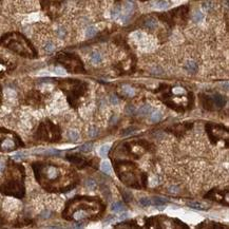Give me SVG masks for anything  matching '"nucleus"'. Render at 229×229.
Wrapping results in <instances>:
<instances>
[{
    "label": "nucleus",
    "mask_w": 229,
    "mask_h": 229,
    "mask_svg": "<svg viewBox=\"0 0 229 229\" xmlns=\"http://www.w3.org/2000/svg\"><path fill=\"white\" fill-rule=\"evenodd\" d=\"M133 12H134V4H133V2L127 1V2L124 4V7H121V15L118 17L121 23H127V22L130 20V18H131Z\"/></svg>",
    "instance_id": "1"
},
{
    "label": "nucleus",
    "mask_w": 229,
    "mask_h": 229,
    "mask_svg": "<svg viewBox=\"0 0 229 229\" xmlns=\"http://www.w3.org/2000/svg\"><path fill=\"white\" fill-rule=\"evenodd\" d=\"M100 169H101V171L104 172V173H106V174H112L111 164H110V162H108V161H104V162L101 163Z\"/></svg>",
    "instance_id": "2"
},
{
    "label": "nucleus",
    "mask_w": 229,
    "mask_h": 229,
    "mask_svg": "<svg viewBox=\"0 0 229 229\" xmlns=\"http://www.w3.org/2000/svg\"><path fill=\"white\" fill-rule=\"evenodd\" d=\"M121 93H123V95L127 96V97H132L134 95V90L131 87H129V86H125V87H123Z\"/></svg>",
    "instance_id": "3"
},
{
    "label": "nucleus",
    "mask_w": 229,
    "mask_h": 229,
    "mask_svg": "<svg viewBox=\"0 0 229 229\" xmlns=\"http://www.w3.org/2000/svg\"><path fill=\"white\" fill-rule=\"evenodd\" d=\"M91 61H92V64H100L101 55L99 54L98 52H93V53L91 54Z\"/></svg>",
    "instance_id": "4"
},
{
    "label": "nucleus",
    "mask_w": 229,
    "mask_h": 229,
    "mask_svg": "<svg viewBox=\"0 0 229 229\" xmlns=\"http://www.w3.org/2000/svg\"><path fill=\"white\" fill-rule=\"evenodd\" d=\"M112 211L113 212H121L124 209H125V207H124V205H123V203L121 202H116L114 203L113 205H112Z\"/></svg>",
    "instance_id": "5"
},
{
    "label": "nucleus",
    "mask_w": 229,
    "mask_h": 229,
    "mask_svg": "<svg viewBox=\"0 0 229 229\" xmlns=\"http://www.w3.org/2000/svg\"><path fill=\"white\" fill-rule=\"evenodd\" d=\"M96 33H97V29L95 27H93V25L89 27L87 30H86V36H87L88 38H91V37H93V36H95Z\"/></svg>",
    "instance_id": "6"
},
{
    "label": "nucleus",
    "mask_w": 229,
    "mask_h": 229,
    "mask_svg": "<svg viewBox=\"0 0 229 229\" xmlns=\"http://www.w3.org/2000/svg\"><path fill=\"white\" fill-rule=\"evenodd\" d=\"M68 136L73 142H77L78 139H79V133L76 130H70V131L68 132Z\"/></svg>",
    "instance_id": "7"
},
{
    "label": "nucleus",
    "mask_w": 229,
    "mask_h": 229,
    "mask_svg": "<svg viewBox=\"0 0 229 229\" xmlns=\"http://www.w3.org/2000/svg\"><path fill=\"white\" fill-rule=\"evenodd\" d=\"M163 118V114L161 112H153L151 115H150V121H153V123H157Z\"/></svg>",
    "instance_id": "8"
},
{
    "label": "nucleus",
    "mask_w": 229,
    "mask_h": 229,
    "mask_svg": "<svg viewBox=\"0 0 229 229\" xmlns=\"http://www.w3.org/2000/svg\"><path fill=\"white\" fill-rule=\"evenodd\" d=\"M109 150H110V146H109V145H104V146H101L100 148H99V150H98V153H99V155H100L101 157H104V156H107Z\"/></svg>",
    "instance_id": "9"
},
{
    "label": "nucleus",
    "mask_w": 229,
    "mask_h": 229,
    "mask_svg": "<svg viewBox=\"0 0 229 229\" xmlns=\"http://www.w3.org/2000/svg\"><path fill=\"white\" fill-rule=\"evenodd\" d=\"M121 5H116L114 7V10L112 11L111 17L113 19H117L118 17H119V15H121Z\"/></svg>",
    "instance_id": "10"
},
{
    "label": "nucleus",
    "mask_w": 229,
    "mask_h": 229,
    "mask_svg": "<svg viewBox=\"0 0 229 229\" xmlns=\"http://www.w3.org/2000/svg\"><path fill=\"white\" fill-rule=\"evenodd\" d=\"M168 7H169L168 2H167V1H165V0L158 1V2H156V3H155V7H156L157 10H165V9H167Z\"/></svg>",
    "instance_id": "11"
},
{
    "label": "nucleus",
    "mask_w": 229,
    "mask_h": 229,
    "mask_svg": "<svg viewBox=\"0 0 229 229\" xmlns=\"http://www.w3.org/2000/svg\"><path fill=\"white\" fill-rule=\"evenodd\" d=\"M204 18V15L201 11H196L194 15H193V20L196 21V22H200V21H202V19Z\"/></svg>",
    "instance_id": "12"
},
{
    "label": "nucleus",
    "mask_w": 229,
    "mask_h": 229,
    "mask_svg": "<svg viewBox=\"0 0 229 229\" xmlns=\"http://www.w3.org/2000/svg\"><path fill=\"white\" fill-rule=\"evenodd\" d=\"M44 50L46 51V52H47V53H52V52H53V51L55 50L54 44H52V42H47V44H44Z\"/></svg>",
    "instance_id": "13"
},
{
    "label": "nucleus",
    "mask_w": 229,
    "mask_h": 229,
    "mask_svg": "<svg viewBox=\"0 0 229 229\" xmlns=\"http://www.w3.org/2000/svg\"><path fill=\"white\" fill-rule=\"evenodd\" d=\"M151 110H152L151 107H149V106H144L143 108H141L139 110H138V114H139V115H146V114H148V113L151 111Z\"/></svg>",
    "instance_id": "14"
},
{
    "label": "nucleus",
    "mask_w": 229,
    "mask_h": 229,
    "mask_svg": "<svg viewBox=\"0 0 229 229\" xmlns=\"http://www.w3.org/2000/svg\"><path fill=\"white\" fill-rule=\"evenodd\" d=\"M186 68L188 69L189 71H191V72H194V71H196V64L194 62V61H188L187 64H186Z\"/></svg>",
    "instance_id": "15"
},
{
    "label": "nucleus",
    "mask_w": 229,
    "mask_h": 229,
    "mask_svg": "<svg viewBox=\"0 0 229 229\" xmlns=\"http://www.w3.org/2000/svg\"><path fill=\"white\" fill-rule=\"evenodd\" d=\"M56 175H57L56 169H55L54 167H50L49 170H48V176H49L50 179H54V177H56Z\"/></svg>",
    "instance_id": "16"
},
{
    "label": "nucleus",
    "mask_w": 229,
    "mask_h": 229,
    "mask_svg": "<svg viewBox=\"0 0 229 229\" xmlns=\"http://www.w3.org/2000/svg\"><path fill=\"white\" fill-rule=\"evenodd\" d=\"M92 146L93 145H92L91 143H87V144H84V145L81 146L80 148H79V150L82 152H89V151H91Z\"/></svg>",
    "instance_id": "17"
},
{
    "label": "nucleus",
    "mask_w": 229,
    "mask_h": 229,
    "mask_svg": "<svg viewBox=\"0 0 229 229\" xmlns=\"http://www.w3.org/2000/svg\"><path fill=\"white\" fill-rule=\"evenodd\" d=\"M14 147V143L11 139H5L4 143L2 144V148L3 149H12Z\"/></svg>",
    "instance_id": "18"
},
{
    "label": "nucleus",
    "mask_w": 229,
    "mask_h": 229,
    "mask_svg": "<svg viewBox=\"0 0 229 229\" xmlns=\"http://www.w3.org/2000/svg\"><path fill=\"white\" fill-rule=\"evenodd\" d=\"M214 101H216V106H219V107L223 106V104H224V102H225L224 98H223L222 96H220V95H216V96H214Z\"/></svg>",
    "instance_id": "19"
},
{
    "label": "nucleus",
    "mask_w": 229,
    "mask_h": 229,
    "mask_svg": "<svg viewBox=\"0 0 229 229\" xmlns=\"http://www.w3.org/2000/svg\"><path fill=\"white\" fill-rule=\"evenodd\" d=\"M151 205H156V206L165 205V201H164L163 199H159V198H155V199H153V201L151 202Z\"/></svg>",
    "instance_id": "20"
},
{
    "label": "nucleus",
    "mask_w": 229,
    "mask_h": 229,
    "mask_svg": "<svg viewBox=\"0 0 229 229\" xmlns=\"http://www.w3.org/2000/svg\"><path fill=\"white\" fill-rule=\"evenodd\" d=\"M54 73L56 75H60V76H64V75L67 74V72H66V70L64 69H62V68L60 67H56L54 69Z\"/></svg>",
    "instance_id": "21"
},
{
    "label": "nucleus",
    "mask_w": 229,
    "mask_h": 229,
    "mask_svg": "<svg viewBox=\"0 0 229 229\" xmlns=\"http://www.w3.org/2000/svg\"><path fill=\"white\" fill-rule=\"evenodd\" d=\"M87 216V213L84 212V211H77V212L74 214V219L76 220H80V219H84V218H86Z\"/></svg>",
    "instance_id": "22"
},
{
    "label": "nucleus",
    "mask_w": 229,
    "mask_h": 229,
    "mask_svg": "<svg viewBox=\"0 0 229 229\" xmlns=\"http://www.w3.org/2000/svg\"><path fill=\"white\" fill-rule=\"evenodd\" d=\"M146 27H149V29H153V27H156V21L154 19H149V20L146 21Z\"/></svg>",
    "instance_id": "23"
},
{
    "label": "nucleus",
    "mask_w": 229,
    "mask_h": 229,
    "mask_svg": "<svg viewBox=\"0 0 229 229\" xmlns=\"http://www.w3.org/2000/svg\"><path fill=\"white\" fill-rule=\"evenodd\" d=\"M27 156V153L25 152H17L16 154L13 155V158L15 159H21V158H23Z\"/></svg>",
    "instance_id": "24"
},
{
    "label": "nucleus",
    "mask_w": 229,
    "mask_h": 229,
    "mask_svg": "<svg viewBox=\"0 0 229 229\" xmlns=\"http://www.w3.org/2000/svg\"><path fill=\"white\" fill-rule=\"evenodd\" d=\"M139 203H141V205L143 206H149L151 205V201H150V199H147V198H144V199H142L141 201H139Z\"/></svg>",
    "instance_id": "25"
},
{
    "label": "nucleus",
    "mask_w": 229,
    "mask_h": 229,
    "mask_svg": "<svg viewBox=\"0 0 229 229\" xmlns=\"http://www.w3.org/2000/svg\"><path fill=\"white\" fill-rule=\"evenodd\" d=\"M135 112V108L133 106H128L127 108H126V113L127 114H133Z\"/></svg>",
    "instance_id": "26"
},
{
    "label": "nucleus",
    "mask_w": 229,
    "mask_h": 229,
    "mask_svg": "<svg viewBox=\"0 0 229 229\" xmlns=\"http://www.w3.org/2000/svg\"><path fill=\"white\" fill-rule=\"evenodd\" d=\"M57 35L59 36L60 38H64V35H66V31L62 29V27H59L57 30Z\"/></svg>",
    "instance_id": "27"
},
{
    "label": "nucleus",
    "mask_w": 229,
    "mask_h": 229,
    "mask_svg": "<svg viewBox=\"0 0 229 229\" xmlns=\"http://www.w3.org/2000/svg\"><path fill=\"white\" fill-rule=\"evenodd\" d=\"M87 186H88V188L89 189H94L95 188V186H96V184H95V182L94 181H88L87 182Z\"/></svg>",
    "instance_id": "28"
},
{
    "label": "nucleus",
    "mask_w": 229,
    "mask_h": 229,
    "mask_svg": "<svg viewBox=\"0 0 229 229\" xmlns=\"http://www.w3.org/2000/svg\"><path fill=\"white\" fill-rule=\"evenodd\" d=\"M97 134V129L95 128H91L90 129V131H89V136H91V137H93V136H95V135Z\"/></svg>",
    "instance_id": "29"
},
{
    "label": "nucleus",
    "mask_w": 229,
    "mask_h": 229,
    "mask_svg": "<svg viewBox=\"0 0 229 229\" xmlns=\"http://www.w3.org/2000/svg\"><path fill=\"white\" fill-rule=\"evenodd\" d=\"M190 206H192L193 208H198V209H203V207H202V204H198V203H190L189 204Z\"/></svg>",
    "instance_id": "30"
},
{
    "label": "nucleus",
    "mask_w": 229,
    "mask_h": 229,
    "mask_svg": "<svg viewBox=\"0 0 229 229\" xmlns=\"http://www.w3.org/2000/svg\"><path fill=\"white\" fill-rule=\"evenodd\" d=\"M183 92H184V90H183L182 88H175V89H173V93H175V94H182Z\"/></svg>",
    "instance_id": "31"
},
{
    "label": "nucleus",
    "mask_w": 229,
    "mask_h": 229,
    "mask_svg": "<svg viewBox=\"0 0 229 229\" xmlns=\"http://www.w3.org/2000/svg\"><path fill=\"white\" fill-rule=\"evenodd\" d=\"M111 102L113 104H118V100H117V98L115 97V96H111Z\"/></svg>",
    "instance_id": "32"
},
{
    "label": "nucleus",
    "mask_w": 229,
    "mask_h": 229,
    "mask_svg": "<svg viewBox=\"0 0 229 229\" xmlns=\"http://www.w3.org/2000/svg\"><path fill=\"white\" fill-rule=\"evenodd\" d=\"M0 169H3V162H0Z\"/></svg>",
    "instance_id": "33"
}]
</instances>
